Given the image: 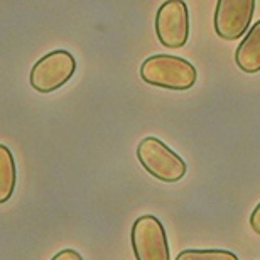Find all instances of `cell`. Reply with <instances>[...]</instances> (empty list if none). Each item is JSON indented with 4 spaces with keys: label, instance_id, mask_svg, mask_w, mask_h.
<instances>
[{
    "label": "cell",
    "instance_id": "1",
    "mask_svg": "<svg viewBox=\"0 0 260 260\" xmlns=\"http://www.w3.org/2000/svg\"><path fill=\"white\" fill-rule=\"evenodd\" d=\"M140 78L147 85L173 91H186L194 86L198 71L188 59L173 54H154L140 64Z\"/></svg>",
    "mask_w": 260,
    "mask_h": 260
},
{
    "label": "cell",
    "instance_id": "2",
    "mask_svg": "<svg viewBox=\"0 0 260 260\" xmlns=\"http://www.w3.org/2000/svg\"><path fill=\"white\" fill-rule=\"evenodd\" d=\"M137 159L150 176L162 183H178L188 171L184 159L157 137L140 140L137 145Z\"/></svg>",
    "mask_w": 260,
    "mask_h": 260
},
{
    "label": "cell",
    "instance_id": "3",
    "mask_svg": "<svg viewBox=\"0 0 260 260\" xmlns=\"http://www.w3.org/2000/svg\"><path fill=\"white\" fill-rule=\"evenodd\" d=\"M76 71V59L70 51L56 49L38 59L30 70V86L39 93H53L64 86Z\"/></svg>",
    "mask_w": 260,
    "mask_h": 260
},
{
    "label": "cell",
    "instance_id": "4",
    "mask_svg": "<svg viewBox=\"0 0 260 260\" xmlns=\"http://www.w3.org/2000/svg\"><path fill=\"white\" fill-rule=\"evenodd\" d=\"M130 242L137 260H171L166 228L154 215L139 216L134 221Z\"/></svg>",
    "mask_w": 260,
    "mask_h": 260
},
{
    "label": "cell",
    "instance_id": "5",
    "mask_svg": "<svg viewBox=\"0 0 260 260\" xmlns=\"http://www.w3.org/2000/svg\"><path fill=\"white\" fill-rule=\"evenodd\" d=\"M155 34L164 48L179 49L189 39V12L183 0H168L155 15Z\"/></svg>",
    "mask_w": 260,
    "mask_h": 260
},
{
    "label": "cell",
    "instance_id": "6",
    "mask_svg": "<svg viewBox=\"0 0 260 260\" xmlns=\"http://www.w3.org/2000/svg\"><path fill=\"white\" fill-rule=\"evenodd\" d=\"M255 14V0H218L215 30L221 39L235 41L247 34Z\"/></svg>",
    "mask_w": 260,
    "mask_h": 260
},
{
    "label": "cell",
    "instance_id": "7",
    "mask_svg": "<svg viewBox=\"0 0 260 260\" xmlns=\"http://www.w3.org/2000/svg\"><path fill=\"white\" fill-rule=\"evenodd\" d=\"M235 63L243 73L253 75L260 71V20L253 22L235 51Z\"/></svg>",
    "mask_w": 260,
    "mask_h": 260
},
{
    "label": "cell",
    "instance_id": "8",
    "mask_svg": "<svg viewBox=\"0 0 260 260\" xmlns=\"http://www.w3.org/2000/svg\"><path fill=\"white\" fill-rule=\"evenodd\" d=\"M17 184V166L7 145L0 144V205L12 198Z\"/></svg>",
    "mask_w": 260,
    "mask_h": 260
},
{
    "label": "cell",
    "instance_id": "9",
    "mask_svg": "<svg viewBox=\"0 0 260 260\" xmlns=\"http://www.w3.org/2000/svg\"><path fill=\"white\" fill-rule=\"evenodd\" d=\"M176 260H238V257L233 252L223 250V248H208V250L188 248L179 252Z\"/></svg>",
    "mask_w": 260,
    "mask_h": 260
},
{
    "label": "cell",
    "instance_id": "10",
    "mask_svg": "<svg viewBox=\"0 0 260 260\" xmlns=\"http://www.w3.org/2000/svg\"><path fill=\"white\" fill-rule=\"evenodd\" d=\"M51 260H85L81 257L80 252L73 250V248H64V250L58 252Z\"/></svg>",
    "mask_w": 260,
    "mask_h": 260
},
{
    "label": "cell",
    "instance_id": "11",
    "mask_svg": "<svg viewBox=\"0 0 260 260\" xmlns=\"http://www.w3.org/2000/svg\"><path fill=\"white\" fill-rule=\"evenodd\" d=\"M250 226L257 235H260V203L255 206V210H253L250 215Z\"/></svg>",
    "mask_w": 260,
    "mask_h": 260
}]
</instances>
